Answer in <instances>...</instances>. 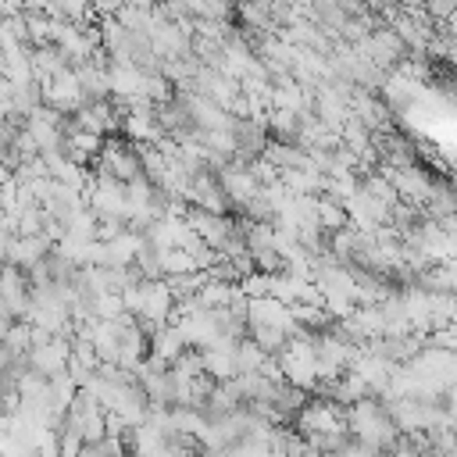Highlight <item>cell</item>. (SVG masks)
Here are the masks:
<instances>
[{"mask_svg": "<svg viewBox=\"0 0 457 457\" xmlns=\"http://www.w3.org/2000/svg\"><path fill=\"white\" fill-rule=\"evenodd\" d=\"M425 7H428V14H432V18L446 21V18L457 11V0H425Z\"/></svg>", "mask_w": 457, "mask_h": 457, "instance_id": "obj_1", "label": "cell"}]
</instances>
